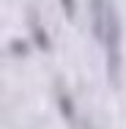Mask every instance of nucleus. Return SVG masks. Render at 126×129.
Here are the masks:
<instances>
[{
  "instance_id": "obj_1",
  "label": "nucleus",
  "mask_w": 126,
  "mask_h": 129,
  "mask_svg": "<svg viewBox=\"0 0 126 129\" xmlns=\"http://www.w3.org/2000/svg\"><path fill=\"white\" fill-rule=\"evenodd\" d=\"M104 44H107V72H110V82L115 85L118 82V66H121V52H118V44H121V22H118V14L115 8H110L107 14V33H104Z\"/></svg>"
},
{
  "instance_id": "obj_2",
  "label": "nucleus",
  "mask_w": 126,
  "mask_h": 129,
  "mask_svg": "<svg viewBox=\"0 0 126 129\" xmlns=\"http://www.w3.org/2000/svg\"><path fill=\"white\" fill-rule=\"evenodd\" d=\"M91 11H93V36L104 41V33H107V14L110 8L104 6V0H91Z\"/></svg>"
},
{
  "instance_id": "obj_3",
  "label": "nucleus",
  "mask_w": 126,
  "mask_h": 129,
  "mask_svg": "<svg viewBox=\"0 0 126 129\" xmlns=\"http://www.w3.org/2000/svg\"><path fill=\"white\" fill-rule=\"evenodd\" d=\"M58 102H60L63 115H66L69 121H74V104H71V99H69V93H66V91H60V93H58Z\"/></svg>"
},
{
  "instance_id": "obj_4",
  "label": "nucleus",
  "mask_w": 126,
  "mask_h": 129,
  "mask_svg": "<svg viewBox=\"0 0 126 129\" xmlns=\"http://www.w3.org/2000/svg\"><path fill=\"white\" fill-rule=\"evenodd\" d=\"M33 33H36V41H38V47H41V50H52V41H50V36L44 33V27L38 25V22H33Z\"/></svg>"
},
{
  "instance_id": "obj_5",
  "label": "nucleus",
  "mask_w": 126,
  "mask_h": 129,
  "mask_svg": "<svg viewBox=\"0 0 126 129\" xmlns=\"http://www.w3.org/2000/svg\"><path fill=\"white\" fill-rule=\"evenodd\" d=\"M63 3V11H66V17L69 19H74V0H60Z\"/></svg>"
}]
</instances>
